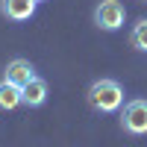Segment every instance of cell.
Segmentation results:
<instances>
[{
    "label": "cell",
    "mask_w": 147,
    "mask_h": 147,
    "mask_svg": "<svg viewBox=\"0 0 147 147\" xmlns=\"http://www.w3.org/2000/svg\"><path fill=\"white\" fill-rule=\"evenodd\" d=\"M124 85H121L118 80L112 77H100V80H94L88 85V91H85V100H88V106L94 109V112H118L121 106H124Z\"/></svg>",
    "instance_id": "cell-1"
},
{
    "label": "cell",
    "mask_w": 147,
    "mask_h": 147,
    "mask_svg": "<svg viewBox=\"0 0 147 147\" xmlns=\"http://www.w3.org/2000/svg\"><path fill=\"white\" fill-rule=\"evenodd\" d=\"M121 129L129 136H147V100L132 97L121 106Z\"/></svg>",
    "instance_id": "cell-2"
},
{
    "label": "cell",
    "mask_w": 147,
    "mask_h": 147,
    "mask_svg": "<svg viewBox=\"0 0 147 147\" xmlns=\"http://www.w3.org/2000/svg\"><path fill=\"white\" fill-rule=\"evenodd\" d=\"M127 21V9L121 0H100L94 6V27L103 32H118Z\"/></svg>",
    "instance_id": "cell-3"
},
{
    "label": "cell",
    "mask_w": 147,
    "mask_h": 147,
    "mask_svg": "<svg viewBox=\"0 0 147 147\" xmlns=\"http://www.w3.org/2000/svg\"><path fill=\"white\" fill-rule=\"evenodd\" d=\"M35 9H38L35 0H0V12H3L9 21H15V24L30 21L35 15Z\"/></svg>",
    "instance_id": "cell-4"
},
{
    "label": "cell",
    "mask_w": 147,
    "mask_h": 147,
    "mask_svg": "<svg viewBox=\"0 0 147 147\" xmlns=\"http://www.w3.org/2000/svg\"><path fill=\"white\" fill-rule=\"evenodd\" d=\"M24 106H30V109H38V106H44L47 103V94H50V88H47V80H41L38 74L24 85Z\"/></svg>",
    "instance_id": "cell-5"
},
{
    "label": "cell",
    "mask_w": 147,
    "mask_h": 147,
    "mask_svg": "<svg viewBox=\"0 0 147 147\" xmlns=\"http://www.w3.org/2000/svg\"><path fill=\"white\" fill-rule=\"evenodd\" d=\"M32 77H35V68H32L30 59H12V62L3 68V80L21 85V88H24V85H27Z\"/></svg>",
    "instance_id": "cell-6"
},
{
    "label": "cell",
    "mask_w": 147,
    "mask_h": 147,
    "mask_svg": "<svg viewBox=\"0 0 147 147\" xmlns=\"http://www.w3.org/2000/svg\"><path fill=\"white\" fill-rule=\"evenodd\" d=\"M24 103V91L21 85L9 82V80H0V112H12Z\"/></svg>",
    "instance_id": "cell-7"
},
{
    "label": "cell",
    "mask_w": 147,
    "mask_h": 147,
    "mask_svg": "<svg viewBox=\"0 0 147 147\" xmlns=\"http://www.w3.org/2000/svg\"><path fill=\"white\" fill-rule=\"evenodd\" d=\"M129 47H136L138 53H147V18H138L129 30Z\"/></svg>",
    "instance_id": "cell-8"
},
{
    "label": "cell",
    "mask_w": 147,
    "mask_h": 147,
    "mask_svg": "<svg viewBox=\"0 0 147 147\" xmlns=\"http://www.w3.org/2000/svg\"><path fill=\"white\" fill-rule=\"evenodd\" d=\"M35 3H44V0H35Z\"/></svg>",
    "instance_id": "cell-9"
},
{
    "label": "cell",
    "mask_w": 147,
    "mask_h": 147,
    "mask_svg": "<svg viewBox=\"0 0 147 147\" xmlns=\"http://www.w3.org/2000/svg\"><path fill=\"white\" fill-rule=\"evenodd\" d=\"M144 3H147V0H144Z\"/></svg>",
    "instance_id": "cell-10"
}]
</instances>
